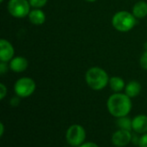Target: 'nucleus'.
<instances>
[{
    "label": "nucleus",
    "instance_id": "nucleus-1",
    "mask_svg": "<svg viewBox=\"0 0 147 147\" xmlns=\"http://www.w3.org/2000/svg\"><path fill=\"white\" fill-rule=\"evenodd\" d=\"M107 107L109 113L114 117H125L132 109L131 98L126 94L115 93L109 98L107 101Z\"/></svg>",
    "mask_w": 147,
    "mask_h": 147
},
{
    "label": "nucleus",
    "instance_id": "nucleus-2",
    "mask_svg": "<svg viewBox=\"0 0 147 147\" xmlns=\"http://www.w3.org/2000/svg\"><path fill=\"white\" fill-rule=\"evenodd\" d=\"M85 80L88 86L96 91L103 89L109 83V78L106 71L98 67H93L88 69L85 75Z\"/></svg>",
    "mask_w": 147,
    "mask_h": 147
},
{
    "label": "nucleus",
    "instance_id": "nucleus-3",
    "mask_svg": "<svg viewBox=\"0 0 147 147\" xmlns=\"http://www.w3.org/2000/svg\"><path fill=\"white\" fill-rule=\"evenodd\" d=\"M114 28L121 32H127L134 29L136 24V17L128 11L121 10L116 12L112 18Z\"/></svg>",
    "mask_w": 147,
    "mask_h": 147
},
{
    "label": "nucleus",
    "instance_id": "nucleus-4",
    "mask_svg": "<svg viewBox=\"0 0 147 147\" xmlns=\"http://www.w3.org/2000/svg\"><path fill=\"white\" fill-rule=\"evenodd\" d=\"M36 88L34 81L28 77H22L16 81L14 86L15 93L20 98H26L34 94Z\"/></svg>",
    "mask_w": 147,
    "mask_h": 147
},
{
    "label": "nucleus",
    "instance_id": "nucleus-5",
    "mask_svg": "<svg viewBox=\"0 0 147 147\" xmlns=\"http://www.w3.org/2000/svg\"><path fill=\"white\" fill-rule=\"evenodd\" d=\"M65 138L69 145L72 146H79L84 142L86 133L82 126L72 125L66 131Z\"/></svg>",
    "mask_w": 147,
    "mask_h": 147
},
{
    "label": "nucleus",
    "instance_id": "nucleus-6",
    "mask_svg": "<svg viewBox=\"0 0 147 147\" xmlns=\"http://www.w3.org/2000/svg\"><path fill=\"white\" fill-rule=\"evenodd\" d=\"M30 3L28 0H9L8 10L9 14L16 18H23L30 12Z\"/></svg>",
    "mask_w": 147,
    "mask_h": 147
},
{
    "label": "nucleus",
    "instance_id": "nucleus-7",
    "mask_svg": "<svg viewBox=\"0 0 147 147\" xmlns=\"http://www.w3.org/2000/svg\"><path fill=\"white\" fill-rule=\"evenodd\" d=\"M133 139L131 131L120 129L116 131L112 136V143L116 147H123L127 146Z\"/></svg>",
    "mask_w": 147,
    "mask_h": 147
},
{
    "label": "nucleus",
    "instance_id": "nucleus-8",
    "mask_svg": "<svg viewBox=\"0 0 147 147\" xmlns=\"http://www.w3.org/2000/svg\"><path fill=\"white\" fill-rule=\"evenodd\" d=\"M14 53H15V50H14L12 44L5 39H1L0 40V60L1 62H6L9 60H12Z\"/></svg>",
    "mask_w": 147,
    "mask_h": 147
},
{
    "label": "nucleus",
    "instance_id": "nucleus-9",
    "mask_svg": "<svg viewBox=\"0 0 147 147\" xmlns=\"http://www.w3.org/2000/svg\"><path fill=\"white\" fill-rule=\"evenodd\" d=\"M133 130L137 133H147V116L140 114L134 118L132 120Z\"/></svg>",
    "mask_w": 147,
    "mask_h": 147
},
{
    "label": "nucleus",
    "instance_id": "nucleus-10",
    "mask_svg": "<svg viewBox=\"0 0 147 147\" xmlns=\"http://www.w3.org/2000/svg\"><path fill=\"white\" fill-rule=\"evenodd\" d=\"M28 66V60L22 56H16L15 58H12L9 63L10 69L16 73H21L25 71Z\"/></svg>",
    "mask_w": 147,
    "mask_h": 147
},
{
    "label": "nucleus",
    "instance_id": "nucleus-11",
    "mask_svg": "<svg viewBox=\"0 0 147 147\" xmlns=\"http://www.w3.org/2000/svg\"><path fill=\"white\" fill-rule=\"evenodd\" d=\"M28 19L31 23L34 25H40L43 24L46 21V15L45 13L40 9H34L31 10L28 14Z\"/></svg>",
    "mask_w": 147,
    "mask_h": 147
},
{
    "label": "nucleus",
    "instance_id": "nucleus-12",
    "mask_svg": "<svg viewBox=\"0 0 147 147\" xmlns=\"http://www.w3.org/2000/svg\"><path fill=\"white\" fill-rule=\"evenodd\" d=\"M141 91V85L139 81H132L125 87V93L130 98H134L140 94Z\"/></svg>",
    "mask_w": 147,
    "mask_h": 147
},
{
    "label": "nucleus",
    "instance_id": "nucleus-13",
    "mask_svg": "<svg viewBox=\"0 0 147 147\" xmlns=\"http://www.w3.org/2000/svg\"><path fill=\"white\" fill-rule=\"evenodd\" d=\"M133 14L136 18H143L147 16V3L144 1L137 2L133 8Z\"/></svg>",
    "mask_w": 147,
    "mask_h": 147
},
{
    "label": "nucleus",
    "instance_id": "nucleus-14",
    "mask_svg": "<svg viewBox=\"0 0 147 147\" xmlns=\"http://www.w3.org/2000/svg\"><path fill=\"white\" fill-rule=\"evenodd\" d=\"M109 85L111 89L115 93H120L125 88V81L122 78L113 76L109 79Z\"/></svg>",
    "mask_w": 147,
    "mask_h": 147
},
{
    "label": "nucleus",
    "instance_id": "nucleus-15",
    "mask_svg": "<svg viewBox=\"0 0 147 147\" xmlns=\"http://www.w3.org/2000/svg\"><path fill=\"white\" fill-rule=\"evenodd\" d=\"M117 122V126L121 128V129H124V130H128V131H131L133 129V126H132V120L128 118H127L126 116L125 117H121V118H118V120L116 121Z\"/></svg>",
    "mask_w": 147,
    "mask_h": 147
},
{
    "label": "nucleus",
    "instance_id": "nucleus-16",
    "mask_svg": "<svg viewBox=\"0 0 147 147\" xmlns=\"http://www.w3.org/2000/svg\"><path fill=\"white\" fill-rule=\"evenodd\" d=\"M28 2L34 8H41L46 5L47 0H28Z\"/></svg>",
    "mask_w": 147,
    "mask_h": 147
},
{
    "label": "nucleus",
    "instance_id": "nucleus-17",
    "mask_svg": "<svg viewBox=\"0 0 147 147\" xmlns=\"http://www.w3.org/2000/svg\"><path fill=\"white\" fill-rule=\"evenodd\" d=\"M140 65L144 69L147 70V49L144 52V54L140 58Z\"/></svg>",
    "mask_w": 147,
    "mask_h": 147
},
{
    "label": "nucleus",
    "instance_id": "nucleus-18",
    "mask_svg": "<svg viewBox=\"0 0 147 147\" xmlns=\"http://www.w3.org/2000/svg\"><path fill=\"white\" fill-rule=\"evenodd\" d=\"M138 146L140 147H147V133H144L140 138Z\"/></svg>",
    "mask_w": 147,
    "mask_h": 147
},
{
    "label": "nucleus",
    "instance_id": "nucleus-19",
    "mask_svg": "<svg viewBox=\"0 0 147 147\" xmlns=\"http://www.w3.org/2000/svg\"><path fill=\"white\" fill-rule=\"evenodd\" d=\"M7 94V88L3 83H0V100H3L5 95Z\"/></svg>",
    "mask_w": 147,
    "mask_h": 147
},
{
    "label": "nucleus",
    "instance_id": "nucleus-20",
    "mask_svg": "<svg viewBox=\"0 0 147 147\" xmlns=\"http://www.w3.org/2000/svg\"><path fill=\"white\" fill-rule=\"evenodd\" d=\"M20 103V100H19V96L18 97H14L10 100V105L12 107H16L18 106Z\"/></svg>",
    "mask_w": 147,
    "mask_h": 147
},
{
    "label": "nucleus",
    "instance_id": "nucleus-21",
    "mask_svg": "<svg viewBox=\"0 0 147 147\" xmlns=\"http://www.w3.org/2000/svg\"><path fill=\"white\" fill-rule=\"evenodd\" d=\"M7 65L5 64V62H1V63H0V74L1 75H3V74H4L6 71H7Z\"/></svg>",
    "mask_w": 147,
    "mask_h": 147
},
{
    "label": "nucleus",
    "instance_id": "nucleus-22",
    "mask_svg": "<svg viewBox=\"0 0 147 147\" xmlns=\"http://www.w3.org/2000/svg\"><path fill=\"white\" fill-rule=\"evenodd\" d=\"M78 147H99L96 143L93 142H87V143H83L81 146Z\"/></svg>",
    "mask_w": 147,
    "mask_h": 147
},
{
    "label": "nucleus",
    "instance_id": "nucleus-23",
    "mask_svg": "<svg viewBox=\"0 0 147 147\" xmlns=\"http://www.w3.org/2000/svg\"><path fill=\"white\" fill-rule=\"evenodd\" d=\"M3 133H4V126H3V123L1 122L0 123V137H3Z\"/></svg>",
    "mask_w": 147,
    "mask_h": 147
},
{
    "label": "nucleus",
    "instance_id": "nucleus-24",
    "mask_svg": "<svg viewBox=\"0 0 147 147\" xmlns=\"http://www.w3.org/2000/svg\"><path fill=\"white\" fill-rule=\"evenodd\" d=\"M85 1H87V2H90V3H93V2H96V0H85Z\"/></svg>",
    "mask_w": 147,
    "mask_h": 147
},
{
    "label": "nucleus",
    "instance_id": "nucleus-25",
    "mask_svg": "<svg viewBox=\"0 0 147 147\" xmlns=\"http://www.w3.org/2000/svg\"><path fill=\"white\" fill-rule=\"evenodd\" d=\"M0 2H1V3H3V0H1Z\"/></svg>",
    "mask_w": 147,
    "mask_h": 147
}]
</instances>
